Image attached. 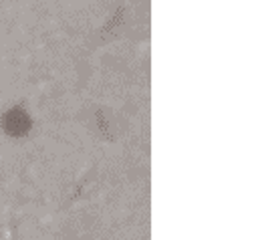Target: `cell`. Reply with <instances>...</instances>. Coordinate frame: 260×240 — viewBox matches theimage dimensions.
<instances>
[{"mask_svg":"<svg viewBox=\"0 0 260 240\" xmlns=\"http://www.w3.org/2000/svg\"><path fill=\"white\" fill-rule=\"evenodd\" d=\"M32 121L22 107H12L2 115V129L12 137H22L30 131Z\"/></svg>","mask_w":260,"mask_h":240,"instance_id":"obj_1","label":"cell"}]
</instances>
